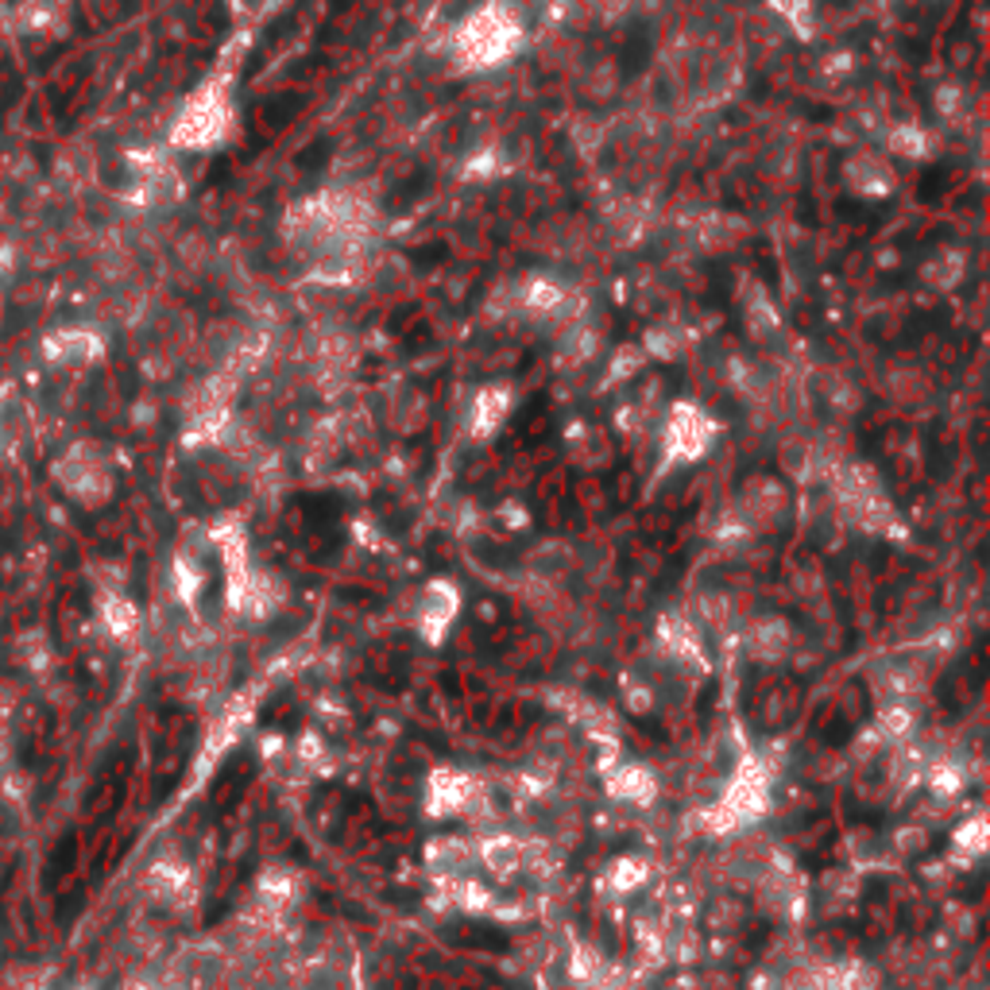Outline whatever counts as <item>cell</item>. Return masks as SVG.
<instances>
[{
    "mask_svg": "<svg viewBox=\"0 0 990 990\" xmlns=\"http://www.w3.org/2000/svg\"><path fill=\"white\" fill-rule=\"evenodd\" d=\"M890 152L901 155V159H925L929 155V132L917 128V124H898L890 132Z\"/></svg>",
    "mask_w": 990,
    "mask_h": 990,
    "instance_id": "5b68a950",
    "label": "cell"
},
{
    "mask_svg": "<svg viewBox=\"0 0 990 990\" xmlns=\"http://www.w3.org/2000/svg\"><path fill=\"white\" fill-rule=\"evenodd\" d=\"M635 8V0H585V12L600 23H616L623 20L627 12Z\"/></svg>",
    "mask_w": 990,
    "mask_h": 990,
    "instance_id": "52a82bcc",
    "label": "cell"
},
{
    "mask_svg": "<svg viewBox=\"0 0 990 990\" xmlns=\"http://www.w3.org/2000/svg\"><path fill=\"white\" fill-rule=\"evenodd\" d=\"M839 183L852 198L883 202L898 190V171H894L890 155L875 152V147H855L839 163Z\"/></svg>",
    "mask_w": 990,
    "mask_h": 990,
    "instance_id": "7a4b0ae2",
    "label": "cell"
},
{
    "mask_svg": "<svg viewBox=\"0 0 990 990\" xmlns=\"http://www.w3.org/2000/svg\"><path fill=\"white\" fill-rule=\"evenodd\" d=\"M743 237H746V221L740 214L716 209V214H704L697 221V240H701L704 251H732L743 245Z\"/></svg>",
    "mask_w": 990,
    "mask_h": 990,
    "instance_id": "3957f363",
    "label": "cell"
},
{
    "mask_svg": "<svg viewBox=\"0 0 990 990\" xmlns=\"http://www.w3.org/2000/svg\"><path fill=\"white\" fill-rule=\"evenodd\" d=\"M585 90L592 93V101H608L619 90V74L611 66V59H596L585 66Z\"/></svg>",
    "mask_w": 990,
    "mask_h": 990,
    "instance_id": "8992f818",
    "label": "cell"
},
{
    "mask_svg": "<svg viewBox=\"0 0 990 990\" xmlns=\"http://www.w3.org/2000/svg\"><path fill=\"white\" fill-rule=\"evenodd\" d=\"M526 47V20L515 0H481L450 31V62L461 74H488L518 59Z\"/></svg>",
    "mask_w": 990,
    "mask_h": 990,
    "instance_id": "6da1fadb",
    "label": "cell"
},
{
    "mask_svg": "<svg viewBox=\"0 0 990 990\" xmlns=\"http://www.w3.org/2000/svg\"><path fill=\"white\" fill-rule=\"evenodd\" d=\"M925 282H932V287H952V282H960L963 275V251L956 248H937L929 259H925Z\"/></svg>",
    "mask_w": 990,
    "mask_h": 990,
    "instance_id": "277c9868",
    "label": "cell"
}]
</instances>
